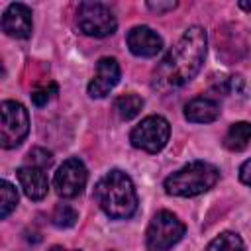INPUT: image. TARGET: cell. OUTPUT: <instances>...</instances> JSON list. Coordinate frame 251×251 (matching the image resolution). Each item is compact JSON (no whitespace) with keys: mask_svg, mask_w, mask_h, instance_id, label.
<instances>
[{"mask_svg":"<svg viewBox=\"0 0 251 251\" xmlns=\"http://www.w3.org/2000/svg\"><path fill=\"white\" fill-rule=\"evenodd\" d=\"M55 94H57V84L49 82V84H45V86H41V88H35V90L31 92V100H33L35 106H43V104H47Z\"/></svg>","mask_w":251,"mask_h":251,"instance_id":"20","label":"cell"},{"mask_svg":"<svg viewBox=\"0 0 251 251\" xmlns=\"http://www.w3.org/2000/svg\"><path fill=\"white\" fill-rule=\"evenodd\" d=\"M120 82V65L114 57H102L96 65V73L88 82L90 98H104Z\"/></svg>","mask_w":251,"mask_h":251,"instance_id":"9","label":"cell"},{"mask_svg":"<svg viewBox=\"0 0 251 251\" xmlns=\"http://www.w3.org/2000/svg\"><path fill=\"white\" fill-rule=\"evenodd\" d=\"M220 178V171L206 161H192L173 175H169L163 182V188L171 196L190 198L210 190Z\"/></svg>","mask_w":251,"mask_h":251,"instance_id":"3","label":"cell"},{"mask_svg":"<svg viewBox=\"0 0 251 251\" xmlns=\"http://www.w3.org/2000/svg\"><path fill=\"white\" fill-rule=\"evenodd\" d=\"M94 198L102 212L112 220H127L137 210L135 186L120 169H112L96 182Z\"/></svg>","mask_w":251,"mask_h":251,"instance_id":"2","label":"cell"},{"mask_svg":"<svg viewBox=\"0 0 251 251\" xmlns=\"http://www.w3.org/2000/svg\"><path fill=\"white\" fill-rule=\"evenodd\" d=\"M206 47V31L200 25H190L153 71L151 86L161 94L182 88L202 69Z\"/></svg>","mask_w":251,"mask_h":251,"instance_id":"1","label":"cell"},{"mask_svg":"<svg viewBox=\"0 0 251 251\" xmlns=\"http://www.w3.org/2000/svg\"><path fill=\"white\" fill-rule=\"evenodd\" d=\"M51 163H53V155L47 149L35 147L27 153V165H33V167H39V169H49Z\"/></svg>","mask_w":251,"mask_h":251,"instance_id":"19","label":"cell"},{"mask_svg":"<svg viewBox=\"0 0 251 251\" xmlns=\"http://www.w3.org/2000/svg\"><path fill=\"white\" fill-rule=\"evenodd\" d=\"M18 206V190L12 182L2 180L0 182V218H8L12 210Z\"/></svg>","mask_w":251,"mask_h":251,"instance_id":"17","label":"cell"},{"mask_svg":"<svg viewBox=\"0 0 251 251\" xmlns=\"http://www.w3.org/2000/svg\"><path fill=\"white\" fill-rule=\"evenodd\" d=\"M76 25L84 35L108 37L116 31L118 20L114 12L102 2H82L76 10Z\"/></svg>","mask_w":251,"mask_h":251,"instance_id":"5","label":"cell"},{"mask_svg":"<svg viewBox=\"0 0 251 251\" xmlns=\"http://www.w3.org/2000/svg\"><path fill=\"white\" fill-rule=\"evenodd\" d=\"M18 178L20 184L25 192L27 198L31 200H43L49 190V180L45 175V169L33 167V165H24L18 169Z\"/></svg>","mask_w":251,"mask_h":251,"instance_id":"12","label":"cell"},{"mask_svg":"<svg viewBox=\"0 0 251 251\" xmlns=\"http://www.w3.org/2000/svg\"><path fill=\"white\" fill-rule=\"evenodd\" d=\"M147 8L157 12V14H163V12H169V10L176 8V2H147Z\"/></svg>","mask_w":251,"mask_h":251,"instance_id":"21","label":"cell"},{"mask_svg":"<svg viewBox=\"0 0 251 251\" xmlns=\"http://www.w3.org/2000/svg\"><path fill=\"white\" fill-rule=\"evenodd\" d=\"M0 145L4 149H12L18 147L27 131H29V116L27 110L14 100H4L0 106Z\"/></svg>","mask_w":251,"mask_h":251,"instance_id":"6","label":"cell"},{"mask_svg":"<svg viewBox=\"0 0 251 251\" xmlns=\"http://www.w3.org/2000/svg\"><path fill=\"white\" fill-rule=\"evenodd\" d=\"M184 231H186L184 224L173 212L161 210L151 218L147 226L145 241L151 251H167L182 239Z\"/></svg>","mask_w":251,"mask_h":251,"instance_id":"4","label":"cell"},{"mask_svg":"<svg viewBox=\"0 0 251 251\" xmlns=\"http://www.w3.org/2000/svg\"><path fill=\"white\" fill-rule=\"evenodd\" d=\"M127 47L129 51L135 55V57H143V59H149V57H155L161 49H163V39L157 31H153L151 27L147 25H135L127 31Z\"/></svg>","mask_w":251,"mask_h":251,"instance_id":"11","label":"cell"},{"mask_svg":"<svg viewBox=\"0 0 251 251\" xmlns=\"http://www.w3.org/2000/svg\"><path fill=\"white\" fill-rule=\"evenodd\" d=\"M184 118L192 124H210L220 118V104L208 96H196L184 106Z\"/></svg>","mask_w":251,"mask_h":251,"instance_id":"13","label":"cell"},{"mask_svg":"<svg viewBox=\"0 0 251 251\" xmlns=\"http://www.w3.org/2000/svg\"><path fill=\"white\" fill-rule=\"evenodd\" d=\"M204 251H245V245L235 231H224L214 237Z\"/></svg>","mask_w":251,"mask_h":251,"instance_id":"16","label":"cell"},{"mask_svg":"<svg viewBox=\"0 0 251 251\" xmlns=\"http://www.w3.org/2000/svg\"><path fill=\"white\" fill-rule=\"evenodd\" d=\"M143 108V98L137 96L135 92H127V94H120L114 100V110L122 120H131L135 118Z\"/></svg>","mask_w":251,"mask_h":251,"instance_id":"15","label":"cell"},{"mask_svg":"<svg viewBox=\"0 0 251 251\" xmlns=\"http://www.w3.org/2000/svg\"><path fill=\"white\" fill-rule=\"evenodd\" d=\"M31 10L25 4L14 2L2 16V31L16 39H27L31 35Z\"/></svg>","mask_w":251,"mask_h":251,"instance_id":"10","label":"cell"},{"mask_svg":"<svg viewBox=\"0 0 251 251\" xmlns=\"http://www.w3.org/2000/svg\"><path fill=\"white\" fill-rule=\"evenodd\" d=\"M239 180L247 186H251V159H247L241 167H239Z\"/></svg>","mask_w":251,"mask_h":251,"instance_id":"22","label":"cell"},{"mask_svg":"<svg viewBox=\"0 0 251 251\" xmlns=\"http://www.w3.org/2000/svg\"><path fill=\"white\" fill-rule=\"evenodd\" d=\"M86 180H88V171L84 163L78 157H71L63 161V165L57 169L53 186L61 198H75L84 190Z\"/></svg>","mask_w":251,"mask_h":251,"instance_id":"8","label":"cell"},{"mask_svg":"<svg viewBox=\"0 0 251 251\" xmlns=\"http://www.w3.org/2000/svg\"><path fill=\"white\" fill-rule=\"evenodd\" d=\"M239 8L245 10V12H251V2H245V0H243V2H239Z\"/></svg>","mask_w":251,"mask_h":251,"instance_id":"23","label":"cell"},{"mask_svg":"<svg viewBox=\"0 0 251 251\" xmlns=\"http://www.w3.org/2000/svg\"><path fill=\"white\" fill-rule=\"evenodd\" d=\"M76 220H78V214L69 204H59L51 214V222L57 227H73L76 224Z\"/></svg>","mask_w":251,"mask_h":251,"instance_id":"18","label":"cell"},{"mask_svg":"<svg viewBox=\"0 0 251 251\" xmlns=\"http://www.w3.org/2000/svg\"><path fill=\"white\" fill-rule=\"evenodd\" d=\"M171 135V126L163 116H147L143 118L129 133V141L135 149L145 153H159Z\"/></svg>","mask_w":251,"mask_h":251,"instance_id":"7","label":"cell"},{"mask_svg":"<svg viewBox=\"0 0 251 251\" xmlns=\"http://www.w3.org/2000/svg\"><path fill=\"white\" fill-rule=\"evenodd\" d=\"M49 251H80V249H65V247H61V245H55V247H51Z\"/></svg>","mask_w":251,"mask_h":251,"instance_id":"24","label":"cell"},{"mask_svg":"<svg viewBox=\"0 0 251 251\" xmlns=\"http://www.w3.org/2000/svg\"><path fill=\"white\" fill-rule=\"evenodd\" d=\"M251 141V124L249 122H235L229 126L226 137H224V145L229 151H243Z\"/></svg>","mask_w":251,"mask_h":251,"instance_id":"14","label":"cell"}]
</instances>
